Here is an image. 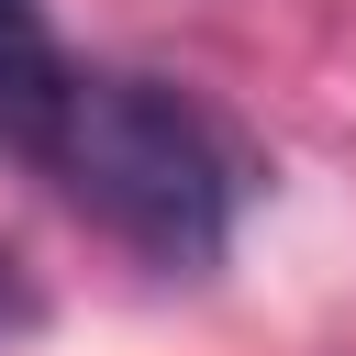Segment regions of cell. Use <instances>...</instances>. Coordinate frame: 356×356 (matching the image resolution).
<instances>
[{
	"instance_id": "1",
	"label": "cell",
	"mask_w": 356,
	"mask_h": 356,
	"mask_svg": "<svg viewBox=\"0 0 356 356\" xmlns=\"http://www.w3.org/2000/svg\"><path fill=\"white\" fill-rule=\"evenodd\" d=\"M44 167L67 178V200L100 234H122L145 267H178V278L222 267L234 211H245L234 134L167 78H78Z\"/></svg>"
},
{
	"instance_id": "2",
	"label": "cell",
	"mask_w": 356,
	"mask_h": 356,
	"mask_svg": "<svg viewBox=\"0 0 356 356\" xmlns=\"http://www.w3.org/2000/svg\"><path fill=\"white\" fill-rule=\"evenodd\" d=\"M78 100V67L44 22V0H0V156H56V122Z\"/></svg>"
}]
</instances>
